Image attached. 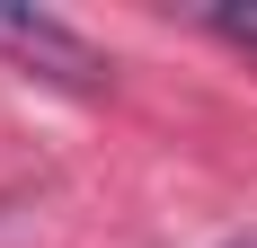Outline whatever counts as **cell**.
Returning a JSON list of instances; mask_svg holds the SVG:
<instances>
[{
  "label": "cell",
  "mask_w": 257,
  "mask_h": 248,
  "mask_svg": "<svg viewBox=\"0 0 257 248\" xmlns=\"http://www.w3.org/2000/svg\"><path fill=\"white\" fill-rule=\"evenodd\" d=\"M0 53H18L27 71L62 80V89H89V80L106 71V62H98V45H89L80 27H62L53 9H0Z\"/></svg>",
  "instance_id": "obj_1"
},
{
  "label": "cell",
  "mask_w": 257,
  "mask_h": 248,
  "mask_svg": "<svg viewBox=\"0 0 257 248\" xmlns=\"http://www.w3.org/2000/svg\"><path fill=\"white\" fill-rule=\"evenodd\" d=\"M195 18L222 36V45H239V53H257V0H213V9H195Z\"/></svg>",
  "instance_id": "obj_2"
},
{
  "label": "cell",
  "mask_w": 257,
  "mask_h": 248,
  "mask_svg": "<svg viewBox=\"0 0 257 248\" xmlns=\"http://www.w3.org/2000/svg\"><path fill=\"white\" fill-rule=\"evenodd\" d=\"M222 248H257V230H248V239H222Z\"/></svg>",
  "instance_id": "obj_3"
}]
</instances>
